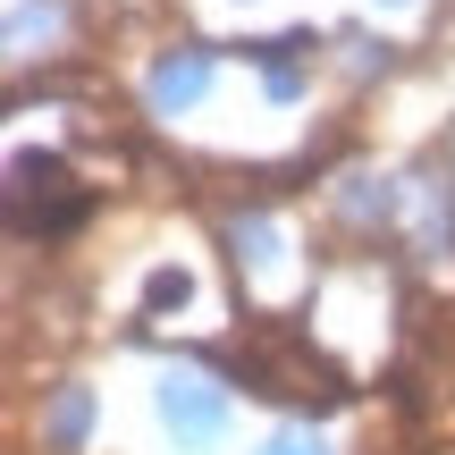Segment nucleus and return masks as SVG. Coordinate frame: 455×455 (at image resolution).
<instances>
[{
  "instance_id": "obj_1",
  "label": "nucleus",
  "mask_w": 455,
  "mask_h": 455,
  "mask_svg": "<svg viewBox=\"0 0 455 455\" xmlns=\"http://www.w3.org/2000/svg\"><path fill=\"white\" fill-rule=\"evenodd\" d=\"M161 422L178 430L186 447H212L220 422H228V405H220V388H203V379H169L161 388Z\"/></svg>"
},
{
  "instance_id": "obj_2",
  "label": "nucleus",
  "mask_w": 455,
  "mask_h": 455,
  "mask_svg": "<svg viewBox=\"0 0 455 455\" xmlns=\"http://www.w3.org/2000/svg\"><path fill=\"white\" fill-rule=\"evenodd\" d=\"M203 84H212V51H169L152 68V110H186V101H203Z\"/></svg>"
},
{
  "instance_id": "obj_3",
  "label": "nucleus",
  "mask_w": 455,
  "mask_h": 455,
  "mask_svg": "<svg viewBox=\"0 0 455 455\" xmlns=\"http://www.w3.org/2000/svg\"><path fill=\"white\" fill-rule=\"evenodd\" d=\"M84 422H93V388H60V396H51V447H60V455L84 447Z\"/></svg>"
},
{
  "instance_id": "obj_4",
  "label": "nucleus",
  "mask_w": 455,
  "mask_h": 455,
  "mask_svg": "<svg viewBox=\"0 0 455 455\" xmlns=\"http://www.w3.org/2000/svg\"><path fill=\"white\" fill-rule=\"evenodd\" d=\"M144 304H152V312H169V304H186V270H152V287H144Z\"/></svg>"
},
{
  "instance_id": "obj_5",
  "label": "nucleus",
  "mask_w": 455,
  "mask_h": 455,
  "mask_svg": "<svg viewBox=\"0 0 455 455\" xmlns=\"http://www.w3.org/2000/svg\"><path fill=\"white\" fill-rule=\"evenodd\" d=\"M236 244H244V261H270V220H236Z\"/></svg>"
},
{
  "instance_id": "obj_6",
  "label": "nucleus",
  "mask_w": 455,
  "mask_h": 455,
  "mask_svg": "<svg viewBox=\"0 0 455 455\" xmlns=\"http://www.w3.org/2000/svg\"><path fill=\"white\" fill-rule=\"evenodd\" d=\"M261 455H321V439H312V430H287V439H270Z\"/></svg>"
}]
</instances>
